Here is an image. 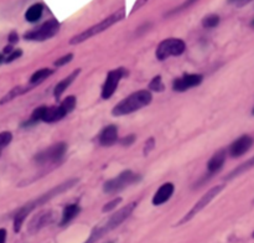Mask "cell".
Masks as SVG:
<instances>
[{
	"instance_id": "obj_1",
	"label": "cell",
	"mask_w": 254,
	"mask_h": 243,
	"mask_svg": "<svg viewBox=\"0 0 254 243\" xmlns=\"http://www.w3.org/2000/svg\"><path fill=\"white\" fill-rule=\"evenodd\" d=\"M77 182H78V180L77 179L66 180V181H64L58 186H55V188L51 189L50 191H47V193H45L44 195H41L40 197H37L36 200L30 201V202H27L25 206H23L22 209L16 212L15 217H14V230H15V232H19V231H20V228H22L25 219L29 216L30 212L34 211V210L37 209L39 206H43V205H45L46 202H48L50 200H52V198L56 197V196L61 195V194L69 191V189L73 188V186L76 185Z\"/></svg>"
},
{
	"instance_id": "obj_2",
	"label": "cell",
	"mask_w": 254,
	"mask_h": 243,
	"mask_svg": "<svg viewBox=\"0 0 254 243\" xmlns=\"http://www.w3.org/2000/svg\"><path fill=\"white\" fill-rule=\"evenodd\" d=\"M137 205L138 204H137L135 201L134 202H130V204H128L127 206L120 209L119 211H116L115 214L112 215V216L109 217L104 223L97 226V227L92 231V233H91V236L88 237V240L86 241L85 243H95L98 240H101L103 236H106L107 233H109L111 231H113L114 228H116L118 226L122 225L123 222H124L125 219L133 214V211L135 210Z\"/></svg>"
},
{
	"instance_id": "obj_3",
	"label": "cell",
	"mask_w": 254,
	"mask_h": 243,
	"mask_svg": "<svg viewBox=\"0 0 254 243\" xmlns=\"http://www.w3.org/2000/svg\"><path fill=\"white\" fill-rule=\"evenodd\" d=\"M151 100H153V96H151L150 91H137V92L132 93L127 98L120 100L119 103L112 109V114L114 117H122L127 116V114H132L134 112L139 111V109L144 108V107L149 106L151 103Z\"/></svg>"
},
{
	"instance_id": "obj_4",
	"label": "cell",
	"mask_w": 254,
	"mask_h": 243,
	"mask_svg": "<svg viewBox=\"0 0 254 243\" xmlns=\"http://www.w3.org/2000/svg\"><path fill=\"white\" fill-rule=\"evenodd\" d=\"M125 18V10L124 9H120L118 11H114L113 14L108 16V18L103 19L102 22L97 23L93 26L88 27V29L83 30L82 32H78L77 35H74L71 40H69V44L71 45H78V44H82L85 41H87L88 39H92L95 35L102 34L103 31L108 30L109 27H112L113 25H115L116 23L122 22L123 19Z\"/></svg>"
},
{
	"instance_id": "obj_5",
	"label": "cell",
	"mask_w": 254,
	"mask_h": 243,
	"mask_svg": "<svg viewBox=\"0 0 254 243\" xmlns=\"http://www.w3.org/2000/svg\"><path fill=\"white\" fill-rule=\"evenodd\" d=\"M139 180H140V175L135 174L132 170H124L118 176L104 182L103 191L106 194H109V195L120 193L128 186L133 185L135 182H139Z\"/></svg>"
},
{
	"instance_id": "obj_6",
	"label": "cell",
	"mask_w": 254,
	"mask_h": 243,
	"mask_svg": "<svg viewBox=\"0 0 254 243\" xmlns=\"http://www.w3.org/2000/svg\"><path fill=\"white\" fill-rule=\"evenodd\" d=\"M185 50L186 44L184 40L170 37V39L162 40L159 44V46L156 49V57H158V60L164 61L169 57L183 55Z\"/></svg>"
},
{
	"instance_id": "obj_7",
	"label": "cell",
	"mask_w": 254,
	"mask_h": 243,
	"mask_svg": "<svg viewBox=\"0 0 254 243\" xmlns=\"http://www.w3.org/2000/svg\"><path fill=\"white\" fill-rule=\"evenodd\" d=\"M69 114V112L62 107V104L55 107H39L35 109L31 114V123L36 122H45V123H55V122L61 121Z\"/></svg>"
},
{
	"instance_id": "obj_8",
	"label": "cell",
	"mask_w": 254,
	"mask_h": 243,
	"mask_svg": "<svg viewBox=\"0 0 254 243\" xmlns=\"http://www.w3.org/2000/svg\"><path fill=\"white\" fill-rule=\"evenodd\" d=\"M66 151L67 144L64 143V142H60V143L53 144L50 148L40 151L35 156V161L40 165L55 164V163H58V161H61L64 159Z\"/></svg>"
},
{
	"instance_id": "obj_9",
	"label": "cell",
	"mask_w": 254,
	"mask_h": 243,
	"mask_svg": "<svg viewBox=\"0 0 254 243\" xmlns=\"http://www.w3.org/2000/svg\"><path fill=\"white\" fill-rule=\"evenodd\" d=\"M58 31H60V23L56 19H51L40 25L37 29L26 32L24 35V39L30 41H45L55 36Z\"/></svg>"
},
{
	"instance_id": "obj_10",
	"label": "cell",
	"mask_w": 254,
	"mask_h": 243,
	"mask_svg": "<svg viewBox=\"0 0 254 243\" xmlns=\"http://www.w3.org/2000/svg\"><path fill=\"white\" fill-rule=\"evenodd\" d=\"M223 188H225V185H217V186H213V188H212V189H209V190L207 191V193L205 194V195L202 196V197L200 198L199 201H197L196 204L193 205L192 209H191L190 211H188L187 214H186L185 216H184L183 219H181V221L179 222L178 225H184V223L188 222V221H190V219H192L193 217L196 216V215L199 214V212H201L202 210H204L205 207H206L207 205H208L209 202H211V201L213 200L214 197H216V196L220 195L221 191L223 190Z\"/></svg>"
},
{
	"instance_id": "obj_11",
	"label": "cell",
	"mask_w": 254,
	"mask_h": 243,
	"mask_svg": "<svg viewBox=\"0 0 254 243\" xmlns=\"http://www.w3.org/2000/svg\"><path fill=\"white\" fill-rule=\"evenodd\" d=\"M124 73L125 71L123 69H115L108 72L101 92L103 99H109L114 95V92H115L116 87L119 85L120 79L124 76Z\"/></svg>"
},
{
	"instance_id": "obj_12",
	"label": "cell",
	"mask_w": 254,
	"mask_h": 243,
	"mask_svg": "<svg viewBox=\"0 0 254 243\" xmlns=\"http://www.w3.org/2000/svg\"><path fill=\"white\" fill-rule=\"evenodd\" d=\"M202 81H204V77L201 74H184L180 78L175 79L174 83H172V90L176 91V92H185V91L190 90V88L200 86L202 83Z\"/></svg>"
},
{
	"instance_id": "obj_13",
	"label": "cell",
	"mask_w": 254,
	"mask_h": 243,
	"mask_svg": "<svg viewBox=\"0 0 254 243\" xmlns=\"http://www.w3.org/2000/svg\"><path fill=\"white\" fill-rule=\"evenodd\" d=\"M252 146H253V138L249 135H242L231 144L228 153L232 158H239L244 155L252 148Z\"/></svg>"
},
{
	"instance_id": "obj_14",
	"label": "cell",
	"mask_w": 254,
	"mask_h": 243,
	"mask_svg": "<svg viewBox=\"0 0 254 243\" xmlns=\"http://www.w3.org/2000/svg\"><path fill=\"white\" fill-rule=\"evenodd\" d=\"M174 191H175V186L174 184H171V182H166V184L162 185L159 189H158L155 195H154L153 205H155V206H160V205L165 204L166 201L170 200V197L172 196Z\"/></svg>"
},
{
	"instance_id": "obj_15",
	"label": "cell",
	"mask_w": 254,
	"mask_h": 243,
	"mask_svg": "<svg viewBox=\"0 0 254 243\" xmlns=\"http://www.w3.org/2000/svg\"><path fill=\"white\" fill-rule=\"evenodd\" d=\"M98 142L103 146H112L118 142V128L115 125H108L101 132Z\"/></svg>"
},
{
	"instance_id": "obj_16",
	"label": "cell",
	"mask_w": 254,
	"mask_h": 243,
	"mask_svg": "<svg viewBox=\"0 0 254 243\" xmlns=\"http://www.w3.org/2000/svg\"><path fill=\"white\" fill-rule=\"evenodd\" d=\"M52 221V214L51 212H41L37 216H35L31 219L29 225V232L30 233H36L41 230V228L45 227L46 225H48L50 222Z\"/></svg>"
},
{
	"instance_id": "obj_17",
	"label": "cell",
	"mask_w": 254,
	"mask_h": 243,
	"mask_svg": "<svg viewBox=\"0 0 254 243\" xmlns=\"http://www.w3.org/2000/svg\"><path fill=\"white\" fill-rule=\"evenodd\" d=\"M80 72H81L80 69L74 70V71L72 72L71 74H69V76H67L66 78H64L61 81V82H58L57 85H56L55 90H53V96H55V98H57V99H58V98H60L62 95H64L65 91H66L67 88H69V86H71L72 83L74 82V81H76V78H77V77H78Z\"/></svg>"
},
{
	"instance_id": "obj_18",
	"label": "cell",
	"mask_w": 254,
	"mask_h": 243,
	"mask_svg": "<svg viewBox=\"0 0 254 243\" xmlns=\"http://www.w3.org/2000/svg\"><path fill=\"white\" fill-rule=\"evenodd\" d=\"M226 161V151L220 150L214 154L211 159L207 163V170H208L209 174H214V172L220 171L222 169V167L225 165Z\"/></svg>"
},
{
	"instance_id": "obj_19",
	"label": "cell",
	"mask_w": 254,
	"mask_h": 243,
	"mask_svg": "<svg viewBox=\"0 0 254 243\" xmlns=\"http://www.w3.org/2000/svg\"><path fill=\"white\" fill-rule=\"evenodd\" d=\"M43 13H44V5L40 3H36L27 9L26 13H25V19H26V22L29 23H36L41 19Z\"/></svg>"
},
{
	"instance_id": "obj_20",
	"label": "cell",
	"mask_w": 254,
	"mask_h": 243,
	"mask_svg": "<svg viewBox=\"0 0 254 243\" xmlns=\"http://www.w3.org/2000/svg\"><path fill=\"white\" fill-rule=\"evenodd\" d=\"M52 73H53V71L50 69L37 70L36 72H34V74L31 76V78H30V86L35 87V86L40 85V83H43L44 81H45L46 78H48V77H50Z\"/></svg>"
},
{
	"instance_id": "obj_21",
	"label": "cell",
	"mask_w": 254,
	"mask_h": 243,
	"mask_svg": "<svg viewBox=\"0 0 254 243\" xmlns=\"http://www.w3.org/2000/svg\"><path fill=\"white\" fill-rule=\"evenodd\" d=\"M78 214H80V206H78V205L72 204L66 206L64 210V214H62L61 225L65 226L67 225V223H69Z\"/></svg>"
},
{
	"instance_id": "obj_22",
	"label": "cell",
	"mask_w": 254,
	"mask_h": 243,
	"mask_svg": "<svg viewBox=\"0 0 254 243\" xmlns=\"http://www.w3.org/2000/svg\"><path fill=\"white\" fill-rule=\"evenodd\" d=\"M252 168H254V156H252L251 159H248V160L246 161V163H243V164H241L239 167H237L236 169L233 170V171H231L230 174L226 176V180H232L234 179V177L239 176V175L244 174L246 171H248V170H251Z\"/></svg>"
},
{
	"instance_id": "obj_23",
	"label": "cell",
	"mask_w": 254,
	"mask_h": 243,
	"mask_svg": "<svg viewBox=\"0 0 254 243\" xmlns=\"http://www.w3.org/2000/svg\"><path fill=\"white\" fill-rule=\"evenodd\" d=\"M32 88V86H30V87H22V86H19V87H15L14 90H11L10 92L8 93V95L5 96V97H3L1 99H0V104H4V103H8V102H10L11 99H14V98H16L18 96L20 95H24V93L29 92L30 90Z\"/></svg>"
},
{
	"instance_id": "obj_24",
	"label": "cell",
	"mask_w": 254,
	"mask_h": 243,
	"mask_svg": "<svg viewBox=\"0 0 254 243\" xmlns=\"http://www.w3.org/2000/svg\"><path fill=\"white\" fill-rule=\"evenodd\" d=\"M220 20L221 19L217 14H209V15L205 16L202 19V25H204V27H207V29H212V27L218 26Z\"/></svg>"
},
{
	"instance_id": "obj_25",
	"label": "cell",
	"mask_w": 254,
	"mask_h": 243,
	"mask_svg": "<svg viewBox=\"0 0 254 243\" xmlns=\"http://www.w3.org/2000/svg\"><path fill=\"white\" fill-rule=\"evenodd\" d=\"M197 1H199V0H185V1H184V3L181 4V5L176 6V8H175V9H172V10H170L169 13L166 14V16L176 15V14L181 13V11L186 10V9H188V8H190V6H192L193 4H196Z\"/></svg>"
},
{
	"instance_id": "obj_26",
	"label": "cell",
	"mask_w": 254,
	"mask_h": 243,
	"mask_svg": "<svg viewBox=\"0 0 254 243\" xmlns=\"http://www.w3.org/2000/svg\"><path fill=\"white\" fill-rule=\"evenodd\" d=\"M149 88L154 92H162L164 91V83H162V79L160 76H156L151 79L150 85H149Z\"/></svg>"
},
{
	"instance_id": "obj_27",
	"label": "cell",
	"mask_w": 254,
	"mask_h": 243,
	"mask_svg": "<svg viewBox=\"0 0 254 243\" xmlns=\"http://www.w3.org/2000/svg\"><path fill=\"white\" fill-rule=\"evenodd\" d=\"M11 139H13V134L10 132L0 133V155H1V150L10 144Z\"/></svg>"
},
{
	"instance_id": "obj_28",
	"label": "cell",
	"mask_w": 254,
	"mask_h": 243,
	"mask_svg": "<svg viewBox=\"0 0 254 243\" xmlns=\"http://www.w3.org/2000/svg\"><path fill=\"white\" fill-rule=\"evenodd\" d=\"M61 104L62 107H64V108L69 113V112L73 111L74 107H76V97H73V96H69V97H66L64 100H62Z\"/></svg>"
},
{
	"instance_id": "obj_29",
	"label": "cell",
	"mask_w": 254,
	"mask_h": 243,
	"mask_svg": "<svg viewBox=\"0 0 254 243\" xmlns=\"http://www.w3.org/2000/svg\"><path fill=\"white\" fill-rule=\"evenodd\" d=\"M72 58H73V55H72V53H69V55L62 56V57H60L58 60L55 61V66H57V67L65 66V65H67L69 62H71Z\"/></svg>"
},
{
	"instance_id": "obj_30",
	"label": "cell",
	"mask_w": 254,
	"mask_h": 243,
	"mask_svg": "<svg viewBox=\"0 0 254 243\" xmlns=\"http://www.w3.org/2000/svg\"><path fill=\"white\" fill-rule=\"evenodd\" d=\"M120 201H122V198L120 197H118V198H114V200H112V201H109L108 204H106L103 206V210H102V211L103 212H108V211H112V210L113 209H115L116 206H118V205L120 204Z\"/></svg>"
},
{
	"instance_id": "obj_31",
	"label": "cell",
	"mask_w": 254,
	"mask_h": 243,
	"mask_svg": "<svg viewBox=\"0 0 254 243\" xmlns=\"http://www.w3.org/2000/svg\"><path fill=\"white\" fill-rule=\"evenodd\" d=\"M22 53H23L22 50H15V51H13V52L9 53L8 57L5 58V62H11V61L16 60V58H19V57H20V56H22Z\"/></svg>"
},
{
	"instance_id": "obj_32",
	"label": "cell",
	"mask_w": 254,
	"mask_h": 243,
	"mask_svg": "<svg viewBox=\"0 0 254 243\" xmlns=\"http://www.w3.org/2000/svg\"><path fill=\"white\" fill-rule=\"evenodd\" d=\"M154 146H155V142H154L153 138H150L149 140H146V143H145V146H144V153L149 154L151 151V149L154 148Z\"/></svg>"
},
{
	"instance_id": "obj_33",
	"label": "cell",
	"mask_w": 254,
	"mask_h": 243,
	"mask_svg": "<svg viewBox=\"0 0 254 243\" xmlns=\"http://www.w3.org/2000/svg\"><path fill=\"white\" fill-rule=\"evenodd\" d=\"M134 139H135L134 135H129V137L123 138V139L120 140V144H123V146H130V144H133Z\"/></svg>"
},
{
	"instance_id": "obj_34",
	"label": "cell",
	"mask_w": 254,
	"mask_h": 243,
	"mask_svg": "<svg viewBox=\"0 0 254 243\" xmlns=\"http://www.w3.org/2000/svg\"><path fill=\"white\" fill-rule=\"evenodd\" d=\"M251 0H228V3L231 4H238V5H246Z\"/></svg>"
},
{
	"instance_id": "obj_35",
	"label": "cell",
	"mask_w": 254,
	"mask_h": 243,
	"mask_svg": "<svg viewBox=\"0 0 254 243\" xmlns=\"http://www.w3.org/2000/svg\"><path fill=\"white\" fill-rule=\"evenodd\" d=\"M18 40H19V37H18V35H16V32H11L10 36H9V43L15 44V43H18Z\"/></svg>"
},
{
	"instance_id": "obj_36",
	"label": "cell",
	"mask_w": 254,
	"mask_h": 243,
	"mask_svg": "<svg viewBox=\"0 0 254 243\" xmlns=\"http://www.w3.org/2000/svg\"><path fill=\"white\" fill-rule=\"evenodd\" d=\"M6 231L4 228H0V243H5Z\"/></svg>"
},
{
	"instance_id": "obj_37",
	"label": "cell",
	"mask_w": 254,
	"mask_h": 243,
	"mask_svg": "<svg viewBox=\"0 0 254 243\" xmlns=\"http://www.w3.org/2000/svg\"><path fill=\"white\" fill-rule=\"evenodd\" d=\"M4 61H5V57H4V53H0V64H1V62H4Z\"/></svg>"
},
{
	"instance_id": "obj_38",
	"label": "cell",
	"mask_w": 254,
	"mask_h": 243,
	"mask_svg": "<svg viewBox=\"0 0 254 243\" xmlns=\"http://www.w3.org/2000/svg\"><path fill=\"white\" fill-rule=\"evenodd\" d=\"M252 26L254 27V19H253V22H252Z\"/></svg>"
},
{
	"instance_id": "obj_39",
	"label": "cell",
	"mask_w": 254,
	"mask_h": 243,
	"mask_svg": "<svg viewBox=\"0 0 254 243\" xmlns=\"http://www.w3.org/2000/svg\"><path fill=\"white\" fill-rule=\"evenodd\" d=\"M252 113H253V116H254V108H253V112H252Z\"/></svg>"
}]
</instances>
